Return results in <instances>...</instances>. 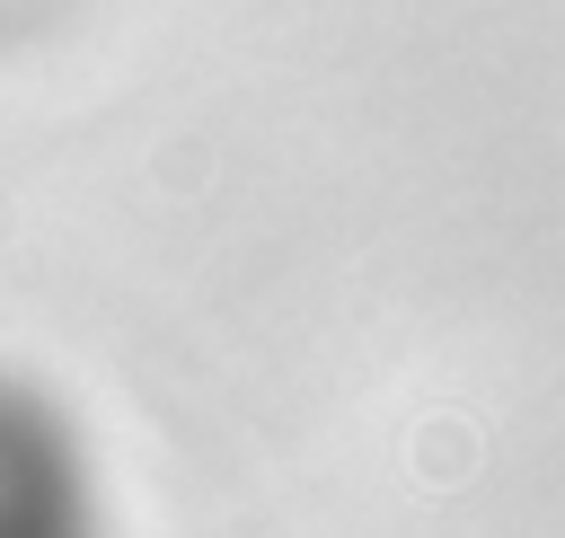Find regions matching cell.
<instances>
[{
    "instance_id": "obj_1",
    "label": "cell",
    "mask_w": 565,
    "mask_h": 538,
    "mask_svg": "<svg viewBox=\"0 0 565 538\" xmlns=\"http://www.w3.org/2000/svg\"><path fill=\"white\" fill-rule=\"evenodd\" d=\"M406 459H415V476H424L433 494H450V485L477 476V423H468V415H424L415 441H406Z\"/></svg>"
}]
</instances>
